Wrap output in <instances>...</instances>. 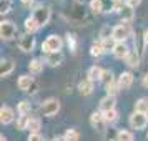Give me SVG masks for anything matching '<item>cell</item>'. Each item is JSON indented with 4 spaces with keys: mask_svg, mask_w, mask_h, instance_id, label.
Instances as JSON below:
<instances>
[{
    "mask_svg": "<svg viewBox=\"0 0 148 141\" xmlns=\"http://www.w3.org/2000/svg\"><path fill=\"white\" fill-rule=\"evenodd\" d=\"M60 111V101L57 98H48L42 103V113L45 116H53Z\"/></svg>",
    "mask_w": 148,
    "mask_h": 141,
    "instance_id": "3957f363",
    "label": "cell"
},
{
    "mask_svg": "<svg viewBox=\"0 0 148 141\" xmlns=\"http://www.w3.org/2000/svg\"><path fill=\"white\" fill-rule=\"evenodd\" d=\"M90 8L93 10V14H103V0H92Z\"/></svg>",
    "mask_w": 148,
    "mask_h": 141,
    "instance_id": "83f0119b",
    "label": "cell"
},
{
    "mask_svg": "<svg viewBox=\"0 0 148 141\" xmlns=\"http://www.w3.org/2000/svg\"><path fill=\"white\" fill-rule=\"evenodd\" d=\"M28 141H43V136H42L40 133H30Z\"/></svg>",
    "mask_w": 148,
    "mask_h": 141,
    "instance_id": "d590c367",
    "label": "cell"
},
{
    "mask_svg": "<svg viewBox=\"0 0 148 141\" xmlns=\"http://www.w3.org/2000/svg\"><path fill=\"white\" fill-rule=\"evenodd\" d=\"M135 111L148 114V100L147 98H140V100L135 103Z\"/></svg>",
    "mask_w": 148,
    "mask_h": 141,
    "instance_id": "7402d4cb",
    "label": "cell"
},
{
    "mask_svg": "<svg viewBox=\"0 0 148 141\" xmlns=\"http://www.w3.org/2000/svg\"><path fill=\"white\" fill-rule=\"evenodd\" d=\"M143 40H145V43L148 45V30L145 32V35H143Z\"/></svg>",
    "mask_w": 148,
    "mask_h": 141,
    "instance_id": "f35d334b",
    "label": "cell"
},
{
    "mask_svg": "<svg viewBox=\"0 0 148 141\" xmlns=\"http://www.w3.org/2000/svg\"><path fill=\"white\" fill-rule=\"evenodd\" d=\"M120 90L121 88H120V85H118V81H116V83H112L110 87H107V93H108V96H115Z\"/></svg>",
    "mask_w": 148,
    "mask_h": 141,
    "instance_id": "4dcf8cb0",
    "label": "cell"
},
{
    "mask_svg": "<svg viewBox=\"0 0 148 141\" xmlns=\"http://www.w3.org/2000/svg\"><path fill=\"white\" fill-rule=\"evenodd\" d=\"M62 45H63V42L58 35H50L47 40L43 42V45H42V50L45 52V53H57V52H60L62 50Z\"/></svg>",
    "mask_w": 148,
    "mask_h": 141,
    "instance_id": "6da1fadb",
    "label": "cell"
},
{
    "mask_svg": "<svg viewBox=\"0 0 148 141\" xmlns=\"http://www.w3.org/2000/svg\"><path fill=\"white\" fill-rule=\"evenodd\" d=\"M17 33V27L14 25V22H2L0 23V37L3 38V40H12Z\"/></svg>",
    "mask_w": 148,
    "mask_h": 141,
    "instance_id": "8992f818",
    "label": "cell"
},
{
    "mask_svg": "<svg viewBox=\"0 0 148 141\" xmlns=\"http://www.w3.org/2000/svg\"><path fill=\"white\" fill-rule=\"evenodd\" d=\"M22 2H23V3H30V2H32V0H22Z\"/></svg>",
    "mask_w": 148,
    "mask_h": 141,
    "instance_id": "60d3db41",
    "label": "cell"
},
{
    "mask_svg": "<svg viewBox=\"0 0 148 141\" xmlns=\"http://www.w3.org/2000/svg\"><path fill=\"white\" fill-rule=\"evenodd\" d=\"M110 110H115V96H105L103 100L100 101V111L101 113H107Z\"/></svg>",
    "mask_w": 148,
    "mask_h": 141,
    "instance_id": "5bb4252c",
    "label": "cell"
},
{
    "mask_svg": "<svg viewBox=\"0 0 148 141\" xmlns=\"http://www.w3.org/2000/svg\"><path fill=\"white\" fill-rule=\"evenodd\" d=\"M128 53H130V50H128V47L125 45V42H121V43H116L113 48V55L115 58H127Z\"/></svg>",
    "mask_w": 148,
    "mask_h": 141,
    "instance_id": "9a60e30c",
    "label": "cell"
},
{
    "mask_svg": "<svg viewBox=\"0 0 148 141\" xmlns=\"http://www.w3.org/2000/svg\"><path fill=\"white\" fill-rule=\"evenodd\" d=\"M28 70H30V73H40L42 70H43V61L38 60V58H35L28 63Z\"/></svg>",
    "mask_w": 148,
    "mask_h": 141,
    "instance_id": "ffe728a7",
    "label": "cell"
},
{
    "mask_svg": "<svg viewBox=\"0 0 148 141\" xmlns=\"http://www.w3.org/2000/svg\"><path fill=\"white\" fill-rule=\"evenodd\" d=\"M121 15V20L123 22H127V23H130V22L133 20V17H135V12H133V7H130V5H125V8L120 12Z\"/></svg>",
    "mask_w": 148,
    "mask_h": 141,
    "instance_id": "d6986e66",
    "label": "cell"
},
{
    "mask_svg": "<svg viewBox=\"0 0 148 141\" xmlns=\"http://www.w3.org/2000/svg\"><path fill=\"white\" fill-rule=\"evenodd\" d=\"M0 12H2V15H3V14H8V12H10V0H2V7H0Z\"/></svg>",
    "mask_w": 148,
    "mask_h": 141,
    "instance_id": "836d02e7",
    "label": "cell"
},
{
    "mask_svg": "<svg viewBox=\"0 0 148 141\" xmlns=\"http://www.w3.org/2000/svg\"><path fill=\"white\" fill-rule=\"evenodd\" d=\"M34 47H35V37H32V33H25L18 38V48L22 52L30 53V52H34Z\"/></svg>",
    "mask_w": 148,
    "mask_h": 141,
    "instance_id": "52a82bcc",
    "label": "cell"
},
{
    "mask_svg": "<svg viewBox=\"0 0 148 141\" xmlns=\"http://www.w3.org/2000/svg\"><path fill=\"white\" fill-rule=\"evenodd\" d=\"M90 125H92L93 128H97L98 131H103V129H105V125H107L103 113H101V111H95V113H92V116H90Z\"/></svg>",
    "mask_w": 148,
    "mask_h": 141,
    "instance_id": "9c48e42d",
    "label": "cell"
},
{
    "mask_svg": "<svg viewBox=\"0 0 148 141\" xmlns=\"http://www.w3.org/2000/svg\"><path fill=\"white\" fill-rule=\"evenodd\" d=\"M14 68H15L14 61L8 60V58H3V60L0 61V76H8L14 72Z\"/></svg>",
    "mask_w": 148,
    "mask_h": 141,
    "instance_id": "7c38bea8",
    "label": "cell"
},
{
    "mask_svg": "<svg viewBox=\"0 0 148 141\" xmlns=\"http://www.w3.org/2000/svg\"><path fill=\"white\" fill-rule=\"evenodd\" d=\"M118 85H120L121 90H128V88L133 85V75L130 72H123L118 78Z\"/></svg>",
    "mask_w": 148,
    "mask_h": 141,
    "instance_id": "8fae6325",
    "label": "cell"
},
{
    "mask_svg": "<svg viewBox=\"0 0 148 141\" xmlns=\"http://www.w3.org/2000/svg\"><path fill=\"white\" fill-rule=\"evenodd\" d=\"M103 43V48H105V52H113V48H115V45H116V42L113 40V38H108V40H103L101 42Z\"/></svg>",
    "mask_w": 148,
    "mask_h": 141,
    "instance_id": "d6a6232c",
    "label": "cell"
},
{
    "mask_svg": "<svg viewBox=\"0 0 148 141\" xmlns=\"http://www.w3.org/2000/svg\"><path fill=\"white\" fill-rule=\"evenodd\" d=\"M78 90H80L82 95H90L93 91V81H90L88 78L80 81V83H78Z\"/></svg>",
    "mask_w": 148,
    "mask_h": 141,
    "instance_id": "e0dca14e",
    "label": "cell"
},
{
    "mask_svg": "<svg viewBox=\"0 0 148 141\" xmlns=\"http://www.w3.org/2000/svg\"><path fill=\"white\" fill-rule=\"evenodd\" d=\"M38 28L40 27H38V23H37V20H35L34 17H28L27 20H25V30H27V33H34Z\"/></svg>",
    "mask_w": 148,
    "mask_h": 141,
    "instance_id": "44dd1931",
    "label": "cell"
},
{
    "mask_svg": "<svg viewBox=\"0 0 148 141\" xmlns=\"http://www.w3.org/2000/svg\"><path fill=\"white\" fill-rule=\"evenodd\" d=\"M125 3H127V5H130V7H138V5H140L141 3V0H127V2H125Z\"/></svg>",
    "mask_w": 148,
    "mask_h": 141,
    "instance_id": "8d00e7d4",
    "label": "cell"
},
{
    "mask_svg": "<svg viewBox=\"0 0 148 141\" xmlns=\"http://www.w3.org/2000/svg\"><path fill=\"white\" fill-rule=\"evenodd\" d=\"M28 123H30V116H27V114H20L18 120H17V128H18V129H27Z\"/></svg>",
    "mask_w": 148,
    "mask_h": 141,
    "instance_id": "484cf974",
    "label": "cell"
},
{
    "mask_svg": "<svg viewBox=\"0 0 148 141\" xmlns=\"http://www.w3.org/2000/svg\"><path fill=\"white\" fill-rule=\"evenodd\" d=\"M143 87L148 88V73L145 75V76H143Z\"/></svg>",
    "mask_w": 148,
    "mask_h": 141,
    "instance_id": "74e56055",
    "label": "cell"
},
{
    "mask_svg": "<svg viewBox=\"0 0 148 141\" xmlns=\"http://www.w3.org/2000/svg\"><path fill=\"white\" fill-rule=\"evenodd\" d=\"M125 61H127L128 67L136 68L138 65H140V55L136 53V52H130V53H128V57L125 58Z\"/></svg>",
    "mask_w": 148,
    "mask_h": 141,
    "instance_id": "ac0fdd59",
    "label": "cell"
},
{
    "mask_svg": "<svg viewBox=\"0 0 148 141\" xmlns=\"http://www.w3.org/2000/svg\"><path fill=\"white\" fill-rule=\"evenodd\" d=\"M28 111H30V103H28V101H20V103H18V113L28 114Z\"/></svg>",
    "mask_w": 148,
    "mask_h": 141,
    "instance_id": "1f68e13d",
    "label": "cell"
},
{
    "mask_svg": "<svg viewBox=\"0 0 148 141\" xmlns=\"http://www.w3.org/2000/svg\"><path fill=\"white\" fill-rule=\"evenodd\" d=\"M15 114H14V110L10 106H2L0 110V121L3 123V125H10L12 121H14Z\"/></svg>",
    "mask_w": 148,
    "mask_h": 141,
    "instance_id": "30bf717a",
    "label": "cell"
},
{
    "mask_svg": "<svg viewBox=\"0 0 148 141\" xmlns=\"http://www.w3.org/2000/svg\"><path fill=\"white\" fill-rule=\"evenodd\" d=\"M90 53L92 57H101V55L105 53V48H103V43L98 42V43H93L92 48H90Z\"/></svg>",
    "mask_w": 148,
    "mask_h": 141,
    "instance_id": "cb8c5ba5",
    "label": "cell"
},
{
    "mask_svg": "<svg viewBox=\"0 0 148 141\" xmlns=\"http://www.w3.org/2000/svg\"><path fill=\"white\" fill-rule=\"evenodd\" d=\"M147 125H148V114L138 113V111L130 114V126L133 129H143Z\"/></svg>",
    "mask_w": 148,
    "mask_h": 141,
    "instance_id": "277c9868",
    "label": "cell"
},
{
    "mask_svg": "<svg viewBox=\"0 0 148 141\" xmlns=\"http://www.w3.org/2000/svg\"><path fill=\"white\" fill-rule=\"evenodd\" d=\"M130 33H132V28H130V25H128L127 22H121L120 25L113 27V40L116 43L125 42L130 37Z\"/></svg>",
    "mask_w": 148,
    "mask_h": 141,
    "instance_id": "7a4b0ae2",
    "label": "cell"
},
{
    "mask_svg": "<svg viewBox=\"0 0 148 141\" xmlns=\"http://www.w3.org/2000/svg\"><path fill=\"white\" fill-rule=\"evenodd\" d=\"M40 120L38 118H30V123H28V131L30 133H38V129H40Z\"/></svg>",
    "mask_w": 148,
    "mask_h": 141,
    "instance_id": "4316f807",
    "label": "cell"
},
{
    "mask_svg": "<svg viewBox=\"0 0 148 141\" xmlns=\"http://www.w3.org/2000/svg\"><path fill=\"white\" fill-rule=\"evenodd\" d=\"M147 141H148V131H147Z\"/></svg>",
    "mask_w": 148,
    "mask_h": 141,
    "instance_id": "b9f144b4",
    "label": "cell"
},
{
    "mask_svg": "<svg viewBox=\"0 0 148 141\" xmlns=\"http://www.w3.org/2000/svg\"><path fill=\"white\" fill-rule=\"evenodd\" d=\"M34 17L35 20H37V23H38V27H43V25H47L48 20H50V8L48 7H38L34 10Z\"/></svg>",
    "mask_w": 148,
    "mask_h": 141,
    "instance_id": "5b68a950",
    "label": "cell"
},
{
    "mask_svg": "<svg viewBox=\"0 0 148 141\" xmlns=\"http://www.w3.org/2000/svg\"><path fill=\"white\" fill-rule=\"evenodd\" d=\"M63 140H65V141H78V140H80V133H78L75 128H70V129L65 131Z\"/></svg>",
    "mask_w": 148,
    "mask_h": 141,
    "instance_id": "603a6c76",
    "label": "cell"
},
{
    "mask_svg": "<svg viewBox=\"0 0 148 141\" xmlns=\"http://www.w3.org/2000/svg\"><path fill=\"white\" fill-rule=\"evenodd\" d=\"M103 116H105V121L107 123H115V121L118 120V111L116 110H110L107 113H103Z\"/></svg>",
    "mask_w": 148,
    "mask_h": 141,
    "instance_id": "f1b7e54d",
    "label": "cell"
},
{
    "mask_svg": "<svg viewBox=\"0 0 148 141\" xmlns=\"http://www.w3.org/2000/svg\"><path fill=\"white\" fill-rule=\"evenodd\" d=\"M101 83H103V85H105V88L107 87H110V85H112V83H115L113 81V75H112V72H103V76H101Z\"/></svg>",
    "mask_w": 148,
    "mask_h": 141,
    "instance_id": "f546056e",
    "label": "cell"
},
{
    "mask_svg": "<svg viewBox=\"0 0 148 141\" xmlns=\"http://www.w3.org/2000/svg\"><path fill=\"white\" fill-rule=\"evenodd\" d=\"M62 61H63V53L57 52V53H48L45 58V63H48L50 67H58Z\"/></svg>",
    "mask_w": 148,
    "mask_h": 141,
    "instance_id": "4fadbf2b",
    "label": "cell"
},
{
    "mask_svg": "<svg viewBox=\"0 0 148 141\" xmlns=\"http://www.w3.org/2000/svg\"><path fill=\"white\" fill-rule=\"evenodd\" d=\"M0 141H7V138H5V136L2 134V136H0Z\"/></svg>",
    "mask_w": 148,
    "mask_h": 141,
    "instance_id": "ab89813d",
    "label": "cell"
},
{
    "mask_svg": "<svg viewBox=\"0 0 148 141\" xmlns=\"http://www.w3.org/2000/svg\"><path fill=\"white\" fill-rule=\"evenodd\" d=\"M116 141H133V134L128 129H120L116 133Z\"/></svg>",
    "mask_w": 148,
    "mask_h": 141,
    "instance_id": "d4e9b609",
    "label": "cell"
},
{
    "mask_svg": "<svg viewBox=\"0 0 148 141\" xmlns=\"http://www.w3.org/2000/svg\"><path fill=\"white\" fill-rule=\"evenodd\" d=\"M87 76H88L90 81H98V80H101V76H103V70H101L100 67H92L88 70Z\"/></svg>",
    "mask_w": 148,
    "mask_h": 141,
    "instance_id": "2e32d148",
    "label": "cell"
},
{
    "mask_svg": "<svg viewBox=\"0 0 148 141\" xmlns=\"http://www.w3.org/2000/svg\"><path fill=\"white\" fill-rule=\"evenodd\" d=\"M68 38H67V42H68V47H70V50L72 52H75L77 50V43H75V35H67Z\"/></svg>",
    "mask_w": 148,
    "mask_h": 141,
    "instance_id": "e575fe53",
    "label": "cell"
},
{
    "mask_svg": "<svg viewBox=\"0 0 148 141\" xmlns=\"http://www.w3.org/2000/svg\"><path fill=\"white\" fill-rule=\"evenodd\" d=\"M18 88H20L22 91L35 93V91H37V83L34 81L32 76H28V75H22L20 78H18Z\"/></svg>",
    "mask_w": 148,
    "mask_h": 141,
    "instance_id": "ba28073f",
    "label": "cell"
}]
</instances>
